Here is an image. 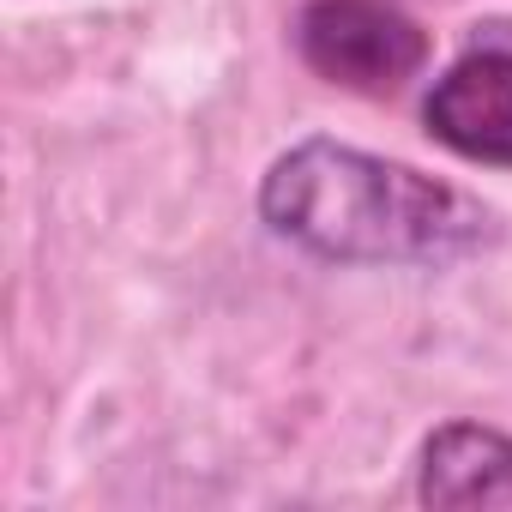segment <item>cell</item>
Returning <instances> with one entry per match:
<instances>
[{"mask_svg":"<svg viewBox=\"0 0 512 512\" xmlns=\"http://www.w3.org/2000/svg\"><path fill=\"white\" fill-rule=\"evenodd\" d=\"M422 121L446 151H458L470 163L512 169V49L476 43L464 61H452L434 79Z\"/></svg>","mask_w":512,"mask_h":512,"instance_id":"cell-3","label":"cell"},{"mask_svg":"<svg viewBox=\"0 0 512 512\" xmlns=\"http://www.w3.org/2000/svg\"><path fill=\"white\" fill-rule=\"evenodd\" d=\"M302 61L344 91L392 97L428 61V31L392 0H308L296 19Z\"/></svg>","mask_w":512,"mask_h":512,"instance_id":"cell-2","label":"cell"},{"mask_svg":"<svg viewBox=\"0 0 512 512\" xmlns=\"http://www.w3.org/2000/svg\"><path fill=\"white\" fill-rule=\"evenodd\" d=\"M260 217L338 266H458L506 229L476 193L338 139H302L260 181Z\"/></svg>","mask_w":512,"mask_h":512,"instance_id":"cell-1","label":"cell"},{"mask_svg":"<svg viewBox=\"0 0 512 512\" xmlns=\"http://www.w3.org/2000/svg\"><path fill=\"white\" fill-rule=\"evenodd\" d=\"M422 506H512V434L482 422H446L416 464Z\"/></svg>","mask_w":512,"mask_h":512,"instance_id":"cell-4","label":"cell"}]
</instances>
